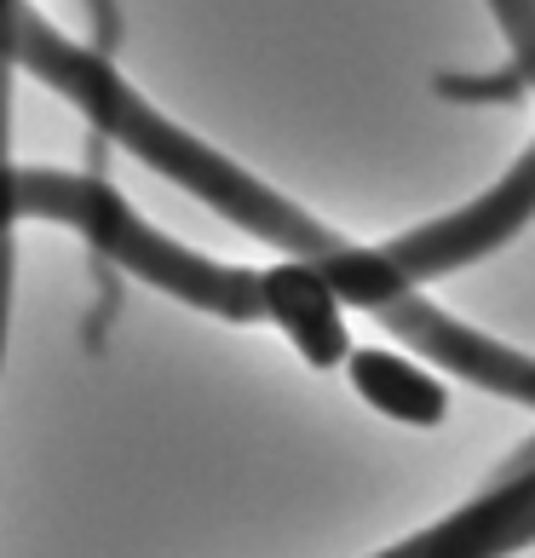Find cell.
<instances>
[{
    "mask_svg": "<svg viewBox=\"0 0 535 558\" xmlns=\"http://www.w3.org/2000/svg\"><path fill=\"white\" fill-rule=\"evenodd\" d=\"M524 542H535V466L501 472L496 489H484L466 512L431 524L386 558H507Z\"/></svg>",
    "mask_w": 535,
    "mask_h": 558,
    "instance_id": "obj_1",
    "label": "cell"
},
{
    "mask_svg": "<svg viewBox=\"0 0 535 558\" xmlns=\"http://www.w3.org/2000/svg\"><path fill=\"white\" fill-rule=\"evenodd\" d=\"M345 368H352V386L380 409V415H392V421L438 426V421L449 415L443 386L431 380V375H421L415 363H398L392 351H352V357H345Z\"/></svg>",
    "mask_w": 535,
    "mask_h": 558,
    "instance_id": "obj_2",
    "label": "cell"
},
{
    "mask_svg": "<svg viewBox=\"0 0 535 558\" xmlns=\"http://www.w3.org/2000/svg\"><path fill=\"white\" fill-rule=\"evenodd\" d=\"M0 317H7V247H0Z\"/></svg>",
    "mask_w": 535,
    "mask_h": 558,
    "instance_id": "obj_3",
    "label": "cell"
}]
</instances>
